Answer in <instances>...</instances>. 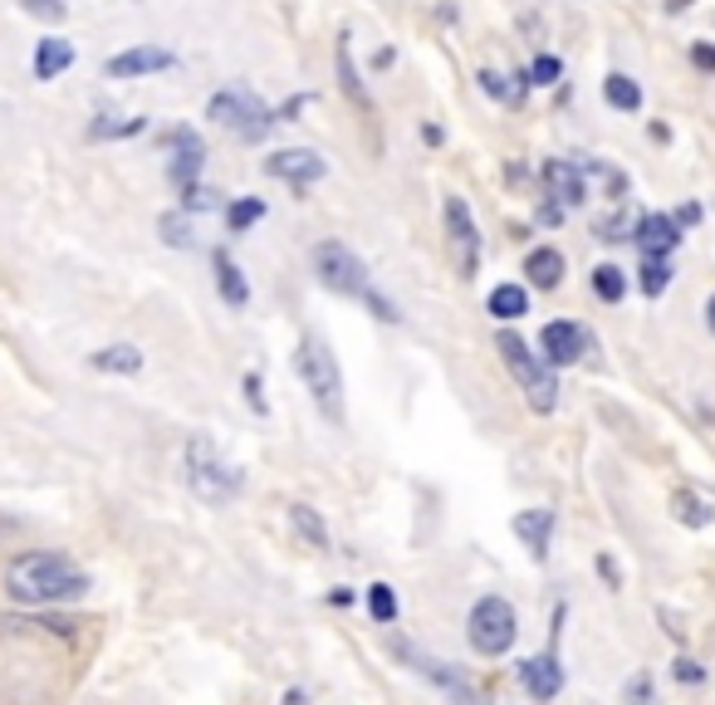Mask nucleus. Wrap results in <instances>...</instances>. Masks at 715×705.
Instances as JSON below:
<instances>
[{
	"mask_svg": "<svg viewBox=\"0 0 715 705\" xmlns=\"http://www.w3.org/2000/svg\"><path fill=\"white\" fill-rule=\"evenodd\" d=\"M515 633H520V623H515V608L505 598H480L471 608V623H466V637H471V652L480 657H505V652L515 647Z\"/></svg>",
	"mask_w": 715,
	"mask_h": 705,
	"instance_id": "obj_6",
	"label": "nucleus"
},
{
	"mask_svg": "<svg viewBox=\"0 0 715 705\" xmlns=\"http://www.w3.org/2000/svg\"><path fill=\"white\" fill-rule=\"evenodd\" d=\"M554 525H559V519H554V510H525V515H515V539L525 544L529 554H535V564H545L549 559V539H554Z\"/></svg>",
	"mask_w": 715,
	"mask_h": 705,
	"instance_id": "obj_16",
	"label": "nucleus"
},
{
	"mask_svg": "<svg viewBox=\"0 0 715 705\" xmlns=\"http://www.w3.org/2000/svg\"><path fill=\"white\" fill-rule=\"evenodd\" d=\"M672 676H676V682H686V686H701V682H706L701 662H692V657H676V662H672Z\"/></svg>",
	"mask_w": 715,
	"mask_h": 705,
	"instance_id": "obj_37",
	"label": "nucleus"
},
{
	"mask_svg": "<svg viewBox=\"0 0 715 705\" xmlns=\"http://www.w3.org/2000/svg\"><path fill=\"white\" fill-rule=\"evenodd\" d=\"M686 6H692V0H667V10H672V16H676V10H686Z\"/></svg>",
	"mask_w": 715,
	"mask_h": 705,
	"instance_id": "obj_45",
	"label": "nucleus"
},
{
	"mask_svg": "<svg viewBox=\"0 0 715 705\" xmlns=\"http://www.w3.org/2000/svg\"><path fill=\"white\" fill-rule=\"evenodd\" d=\"M594 294H598V300H608V304H618L623 294H627V275H623L618 265H598L594 270Z\"/></svg>",
	"mask_w": 715,
	"mask_h": 705,
	"instance_id": "obj_31",
	"label": "nucleus"
},
{
	"mask_svg": "<svg viewBox=\"0 0 715 705\" xmlns=\"http://www.w3.org/2000/svg\"><path fill=\"white\" fill-rule=\"evenodd\" d=\"M177 65V55L163 45H138V49H123V55H114L104 65L108 79H143V74H163Z\"/></svg>",
	"mask_w": 715,
	"mask_h": 705,
	"instance_id": "obj_11",
	"label": "nucleus"
},
{
	"mask_svg": "<svg viewBox=\"0 0 715 705\" xmlns=\"http://www.w3.org/2000/svg\"><path fill=\"white\" fill-rule=\"evenodd\" d=\"M339 84H343V94H349L358 108H368V94H363V84H358V69H353L349 35H343V40H339Z\"/></svg>",
	"mask_w": 715,
	"mask_h": 705,
	"instance_id": "obj_29",
	"label": "nucleus"
},
{
	"mask_svg": "<svg viewBox=\"0 0 715 705\" xmlns=\"http://www.w3.org/2000/svg\"><path fill=\"white\" fill-rule=\"evenodd\" d=\"M520 686L535 701H554V696H559V691H564V666H559V657H554V647L539 652V657L520 662Z\"/></svg>",
	"mask_w": 715,
	"mask_h": 705,
	"instance_id": "obj_13",
	"label": "nucleus"
},
{
	"mask_svg": "<svg viewBox=\"0 0 715 705\" xmlns=\"http://www.w3.org/2000/svg\"><path fill=\"white\" fill-rule=\"evenodd\" d=\"M476 79H480V89H486L490 98H500V104H525V84H529V74H515V84H510V74H500V69H480Z\"/></svg>",
	"mask_w": 715,
	"mask_h": 705,
	"instance_id": "obj_23",
	"label": "nucleus"
},
{
	"mask_svg": "<svg viewBox=\"0 0 715 705\" xmlns=\"http://www.w3.org/2000/svg\"><path fill=\"white\" fill-rule=\"evenodd\" d=\"M290 525L300 529V535L310 539L314 549H329V525H324V519H319V510H314V505H290Z\"/></svg>",
	"mask_w": 715,
	"mask_h": 705,
	"instance_id": "obj_26",
	"label": "nucleus"
},
{
	"mask_svg": "<svg viewBox=\"0 0 715 705\" xmlns=\"http://www.w3.org/2000/svg\"><path fill=\"white\" fill-rule=\"evenodd\" d=\"M206 118L221 123L226 133H236L241 143H261L275 128V114L265 108V98H255L251 89H226L206 104Z\"/></svg>",
	"mask_w": 715,
	"mask_h": 705,
	"instance_id": "obj_5",
	"label": "nucleus"
},
{
	"mask_svg": "<svg viewBox=\"0 0 715 705\" xmlns=\"http://www.w3.org/2000/svg\"><path fill=\"white\" fill-rule=\"evenodd\" d=\"M187 486L196 500L216 510V505H231L245 490V470L231 466L206 437H192L187 441Z\"/></svg>",
	"mask_w": 715,
	"mask_h": 705,
	"instance_id": "obj_3",
	"label": "nucleus"
},
{
	"mask_svg": "<svg viewBox=\"0 0 715 705\" xmlns=\"http://www.w3.org/2000/svg\"><path fill=\"white\" fill-rule=\"evenodd\" d=\"M94 588V578L84 574L69 554H20V559L6 564V593L25 608H55V603H74Z\"/></svg>",
	"mask_w": 715,
	"mask_h": 705,
	"instance_id": "obj_1",
	"label": "nucleus"
},
{
	"mask_svg": "<svg viewBox=\"0 0 715 705\" xmlns=\"http://www.w3.org/2000/svg\"><path fill=\"white\" fill-rule=\"evenodd\" d=\"M74 65V45L69 40H59V35H49V40L35 45V79L49 84V79H59Z\"/></svg>",
	"mask_w": 715,
	"mask_h": 705,
	"instance_id": "obj_20",
	"label": "nucleus"
},
{
	"mask_svg": "<svg viewBox=\"0 0 715 705\" xmlns=\"http://www.w3.org/2000/svg\"><path fill=\"white\" fill-rule=\"evenodd\" d=\"M363 304H368V309H373V314L382 319V324H398V319H402V314H398V309H392L388 300H382V294H373V290H368V294H363Z\"/></svg>",
	"mask_w": 715,
	"mask_h": 705,
	"instance_id": "obj_40",
	"label": "nucleus"
},
{
	"mask_svg": "<svg viewBox=\"0 0 715 705\" xmlns=\"http://www.w3.org/2000/svg\"><path fill=\"white\" fill-rule=\"evenodd\" d=\"M294 368H300L304 388H310L314 407L329 417V422H343V368L334 349H329L324 333H304L300 353H294Z\"/></svg>",
	"mask_w": 715,
	"mask_h": 705,
	"instance_id": "obj_2",
	"label": "nucleus"
},
{
	"mask_svg": "<svg viewBox=\"0 0 715 705\" xmlns=\"http://www.w3.org/2000/svg\"><path fill=\"white\" fill-rule=\"evenodd\" d=\"M672 515L682 519V525H692V529H711L715 525V510L706 500H701L696 490H676L672 495Z\"/></svg>",
	"mask_w": 715,
	"mask_h": 705,
	"instance_id": "obj_25",
	"label": "nucleus"
},
{
	"mask_svg": "<svg viewBox=\"0 0 715 705\" xmlns=\"http://www.w3.org/2000/svg\"><path fill=\"white\" fill-rule=\"evenodd\" d=\"M157 231H163V241L177 245V251H187V245H192V231H187V221H182V216H163V221H157Z\"/></svg>",
	"mask_w": 715,
	"mask_h": 705,
	"instance_id": "obj_35",
	"label": "nucleus"
},
{
	"mask_svg": "<svg viewBox=\"0 0 715 705\" xmlns=\"http://www.w3.org/2000/svg\"><path fill=\"white\" fill-rule=\"evenodd\" d=\"M692 65L701 74H715V45H692Z\"/></svg>",
	"mask_w": 715,
	"mask_h": 705,
	"instance_id": "obj_41",
	"label": "nucleus"
},
{
	"mask_svg": "<svg viewBox=\"0 0 715 705\" xmlns=\"http://www.w3.org/2000/svg\"><path fill=\"white\" fill-rule=\"evenodd\" d=\"M598 574H603V578H608V584H613V588H618V584H623V574H618V564H613V559H608V554H598Z\"/></svg>",
	"mask_w": 715,
	"mask_h": 705,
	"instance_id": "obj_42",
	"label": "nucleus"
},
{
	"mask_svg": "<svg viewBox=\"0 0 715 705\" xmlns=\"http://www.w3.org/2000/svg\"><path fill=\"white\" fill-rule=\"evenodd\" d=\"M637 284H643L647 300H657V294L672 284V265H667V260H643V270H637Z\"/></svg>",
	"mask_w": 715,
	"mask_h": 705,
	"instance_id": "obj_32",
	"label": "nucleus"
},
{
	"mask_svg": "<svg viewBox=\"0 0 715 705\" xmlns=\"http://www.w3.org/2000/svg\"><path fill=\"white\" fill-rule=\"evenodd\" d=\"M490 314H496L500 324L525 319L529 314V290L525 284H496V290H490Z\"/></svg>",
	"mask_w": 715,
	"mask_h": 705,
	"instance_id": "obj_22",
	"label": "nucleus"
},
{
	"mask_svg": "<svg viewBox=\"0 0 715 705\" xmlns=\"http://www.w3.org/2000/svg\"><path fill=\"white\" fill-rule=\"evenodd\" d=\"M368 613H373V623H398V593H392V584H373L368 588Z\"/></svg>",
	"mask_w": 715,
	"mask_h": 705,
	"instance_id": "obj_30",
	"label": "nucleus"
},
{
	"mask_svg": "<svg viewBox=\"0 0 715 705\" xmlns=\"http://www.w3.org/2000/svg\"><path fill=\"white\" fill-rule=\"evenodd\" d=\"M603 98H608L618 114H637V108H643V84L627 79V74H608V79H603Z\"/></svg>",
	"mask_w": 715,
	"mask_h": 705,
	"instance_id": "obj_24",
	"label": "nucleus"
},
{
	"mask_svg": "<svg viewBox=\"0 0 715 705\" xmlns=\"http://www.w3.org/2000/svg\"><path fill=\"white\" fill-rule=\"evenodd\" d=\"M672 221H676V226H692V221H701V206H686V212H676Z\"/></svg>",
	"mask_w": 715,
	"mask_h": 705,
	"instance_id": "obj_43",
	"label": "nucleus"
},
{
	"mask_svg": "<svg viewBox=\"0 0 715 705\" xmlns=\"http://www.w3.org/2000/svg\"><path fill=\"white\" fill-rule=\"evenodd\" d=\"M545 187L554 202H564V206H584V167H574V163H564V157H554V163H545Z\"/></svg>",
	"mask_w": 715,
	"mask_h": 705,
	"instance_id": "obj_17",
	"label": "nucleus"
},
{
	"mask_svg": "<svg viewBox=\"0 0 715 705\" xmlns=\"http://www.w3.org/2000/svg\"><path fill=\"white\" fill-rule=\"evenodd\" d=\"M441 226H447V251H451L456 275L471 280L480 270V231L471 221V206H466L461 196H447V206H441Z\"/></svg>",
	"mask_w": 715,
	"mask_h": 705,
	"instance_id": "obj_9",
	"label": "nucleus"
},
{
	"mask_svg": "<svg viewBox=\"0 0 715 705\" xmlns=\"http://www.w3.org/2000/svg\"><path fill=\"white\" fill-rule=\"evenodd\" d=\"M706 324H711V333H715V294H711V304H706Z\"/></svg>",
	"mask_w": 715,
	"mask_h": 705,
	"instance_id": "obj_44",
	"label": "nucleus"
},
{
	"mask_svg": "<svg viewBox=\"0 0 715 705\" xmlns=\"http://www.w3.org/2000/svg\"><path fill=\"white\" fill-rule=\"evenodd\" d=\"M172 182H177L182 192L187 187H196V172H202V163H206V147H202V138H196L192 128H172Z\"/></svg>",
	"mask_w": 715,
	"mask_h": 705,
	"instance_id": "obj_14",
	"label": "nucleus"
},
{
	"mask_svg": "<svg viewBox=\"0 0 715 705\" xmlns=\"http://www.w3.org/2000/svg\"><path fill=\"white\" fill-rule=\"evenodd\" d=\"M314 270H319V280H324L334 294H353V300H363V294L373 290L368 265L349 251V245H339V241H319L314 245Z\"/></svg>",
	"mask_w": 715,
	"mask_h": 705,
	"instance_id": "obj_8",
	"label": "nucleus"
},
{
	"mask_svg": "<svg viewBox=\"0 0 715 705\" xmlns=\"http://www.w3.org/2000/svg\"><path fill=\"white\" fill-rule=\"evenodd\" d=\"M270 177H280V182H290V187H314V182H324L329 177V163L314 153V147H285V153H275L265 163Z\"/></svg>",
	"mask_w": 715,
	"mask_h": 705,
	"instance_id": "obj_10",
	"label": "nucleus"
},
{
	"mask_svg": "<svg viewBox=\"0 0 715 705\" xmlns=\"http://www.w3.org/2000/svg\"><path fill=\"white\" fill-rule=\"evenodd\" d=\"M212 265H216V290H221V300H226L231 309H245V304H251V284H245V275H241L236 260H231L226 251H216Z\"/></svg>",
	"mask_w": 715,
	"mask_h": 705,
	"instance_id": "obj_19",
	"label": "nucleus"
},
{
	"mask_svg": "<svg viewBox=\"0 0 715 705\" xmlns=\"http://www.w3.org/2000/svg\"><path fill=\"white\" fill-rule=\"evenodd\" d=\"M676 245H682V226H676L672 216L647 212L637 221V251H643V260H667Z\"/></svg>",
	"mask_w": 715,
	"mask_h": 705,
	"instance_id": "obj_15",
	"label": "nucleus"
},
{
	"mask_svg": "<svg viewBox=\"0 0 715 705\" xmlns=\"http://www.w3.org/2000/svg\"><path fill=\"white\" fill-rule=\"evenodd\" d=\"M496 349H500V358H505V368H510V378L525 388L529 407H535V412H554V407H559V382H554V368L539 363V353L529 349V343H525L515 329H500Z\"/></svg>",
	"mask_w": 715,
	"mask_h": 705,
	"instance_id": "obj_4",
	"label": "nucleus"
},
{
	"mask_svg": "<svg viewBox=\"0 0 715 705\" xmlns=\"http://www.w3.org/2000/svg\"><path fill=\"white\" fill-rule=\"evenodd\" d=\"M25 6V16H35V20H49V25H59L69 16V6L65 0H20Z\"/></svg>",
	"mask_w": 715,
	"mask_h": 705,
	"instance_id": "obj_34",
	"label": "nucleus"
},
{
	"mask_svg": "<svg viewBox=\"0 0 715 705\" xmlns=\"http://www.w3.org/2000/svg\"><path fill=\"white\" fill-rule=\"evenodd\" d=\"M539 343H545L549 368H569V363H578V358L588 353V333L578 329V324H569V319H554V324H545Z\"/></svg>",
	"mask_w": 715,
	"mask_h": 705,
	"instance_id": "obj_12",
	"label": "nucleus"
},
{
	"mask_svg": "<svg viewBox=\"0 0 715 705\" xmlns=\"http://www.w3.org/2000/svg\"><path fill=\"white\" fill-rule=\"evenodd\" d=\"M182 206H187V212H212V206H216V192L187 187V192H182Z\"/></svg>",
	"mask_w": 715,
	"mask_h": 705,
	"instance_id": "obj_39",
	"label": "nucleus"
},
{
	"mask_svg": "<svg viewBox=\"0 0 715 705\" xmlns=\"http://www.w3.org/2000/svg\"><path fill=\"white\" fill-rule=\"evenodd\" d=\"M255 221H265V202H261V196H241V202H231V212H226V226H231V235L251 231Z\"/></svg>",
	"mask_w": 715,
	"mask_h": 705,
	"instance_id": "obj_28",
	"label": "nucleus"
},
{
	"mask_svg": "<svg viewBox=\"0 0 715 705\" xmlns=\"http://www.w3.org/2000/svg\"><path fill=\"white\" fill-rule=\"evenodd\" d=\"M564 251H554V245H539V251H529L525 255V275L535 290H559V280H564Z\"/></svg>",
	"mask_w": 715,
	"mask_h": 705,
	"instance_id": "obj_18",
	"label": "nucleus"
},
{
	"mask_svg": "<svg viewBox=\"0 0 715 705\" xmlns=\"http://www.w3.org/2000/svg\"><path fill=\"white\" fill-rule=\"evenodd\" d=\"M623 701H627V705H662V701H657V686H652V676H647V672L627 676V686H623Z\"/></svg>",
	"mask_w": 715,
	"mask_h": 705,
	"instance_id": "obj_33",
	"label": "nucleus"
},
{
	"mask_svg": "<svg viewBox=\"0 0 715 705\" xmlns=\"http://www.w3.org/2000/svg\"><path fill=\"white\" fill-rule=\"evenodd\" d=\"M94 368H98V373L133 378V373H143V353L133 349V343H114V349H98L94 353Z\"/></svg>",
	"mask_w": 715,
	"mask_h": 705,
	"instance_id": "obj_21",
	"label": "nucleus"
},
{
	"mask_svg": "<svg viewBox=\"0 0 715 705\" xmlns=\"http://www.w3.org/2000/svg\"><path fill=\"white\" fill-rule=\"evenodd\" d=\"M241 388H245V402H251L255 407V412H270V402H265V388H261V373H245V382H241Z\"/></svg>",
	"mask_w": 715,
	"mask_h": 705,
	"instance_id": "obj_38",
	"label": "nucleus"
},
{
	"mask_svg": "<svg viewBox=\"0 0 715 705\" xmlns=\"http://www.w3.org/2000/svg\"><path fill=\"white\" fill-rule=\"evenodd\" d=\"M398 657H402L407 666H412L417 676H427V682L437 686V691H441V696H447L451 705H486V701H480V691H476V682L461 672V666L427 657V652H422V647H412V642H398Z\"/></svg>",
	"mask_w": 715,
	"mask_h": 705,
	"instance_id": "obj_7",
	"label": "nucleus"
},
{
	"mask_svg": "<svg viewBox=\"0 0 715 705\" xmlns=\"http://www.w3.org/2000/svg\"><path fill=\"white\" fill-rule=\"evenodd\" d=\"M559 74H564V65L554 55H539L535 65H529V84H559Z\"/></svg>",
	"mask_w": 715,
	"mask_h": 705,
	"instance_id": "obj_36",
	"label": "nucleus"
},
{
	"mask_svg": "<svg viewBox=\"0 0 715 705\" xmlns=\"http://www.w3.org/2000/svg\"><path fill=\"white\" fill-rule=\"evenodd\" d=\"M147 128V118H114V114H104L98 123H89V138L94 143H104V138H133V133H143Z\"/></svg>",
	"mask_w": 715,
	"mask_h": 705,
	"instance_id": "obj_27",
	"label": "nucleus"
}]
</instances>
